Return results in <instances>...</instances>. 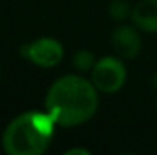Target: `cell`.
Wrapping results in <instances>:
<instances>
[{
  "instance_id": "cell-5",
  "label": "cell",
  "mask_w": 157,
  "mask_h": 155,
  "mask_svg": "<svg viewBox=\"0 0 157 155\" xmlns=\"http://www.w3.org/2000/svg\"><path fill=\"white\" fill-rule=\"evenodd\" d=\"M140 31L134 24H119L111 34L114 53L122 59H134L142 50Z\"/></svg>"
},
{
  "instance_id": "cell-2",
  "label": "cell",
  "mask_w": 157,
  "mask_h": 155,
  "mask_svg": "<svg viewBox=\"0 0 157 155\" xmlns=\"http://www.w3.org/2000/svg\"><path fill=\"white\" fill-rule=\"evenodd\" d=\"M56 122L46 111L29 109L14 117L2 135V149L8 155H41L55 137Z\"/></svg>"
},
{
  "instance_id": "cell-11",
  "label": "cell",
  "mask_w": 157,
  "mask_h": 155,
  "mask_svg": "<svg viewBox=\"0 0 157 155\" xmlns=\"http://www.w3.org/2000/svg\"><path fill=\"white\" fill-rule=\"evenodd\" d=\"M0 79H2V65H0Z\"/></svg>"
},
{
  "instance_id": "cell-10",
  "label": "cell",
  "mask_w": 157,
  "mask_h": 155,
  "mask_svg": "<svg viewBox=\"0 0 157 155\" xmlns=\"http://www.w3.org/2000/svg\"><path fill=\"white\" fill-rule=\"evenodd\" d=\"M151 84H153V87L157 90V70L153 73V78H151Z\"/></svg>"
},
{
  "instance_id": "cell-8",
  "label": "cell",
  "mask_w": 157,
  "mask_h": 155,
  "mask_svg": "<svg viewBox=\"0 0 157 155\" xmlns=\"http://www.w3.org/2000/svg\"><path fill=\"white\" fill-rule=\"evenodd\" d=\"M131 9L133 6H130L127 0H113L108 6V14L113 20L124 21L128 17H131Z\"/></svg>"
},
{
  "instance_id": "cell-12",
  "label": "cell",
  "mask_w": 157,
  "mask_h": 155,
  "mask_svg": "<svg viewBox=\"0 0 157 155\" xmlns=\"http://www.w3.org/2000/svg\"><path fill=\"white\" fill-rule=\"evenodd\" d=\"M156 109H157V99H156Z\"/></svg>"
},
{
  "instance_id": "cell-9",
  "label": "cell",
  "mask_w": 157,
  "mask_h": 155,
  "mask_svg": "<svg viewBox=\"0 0 157 155\" xmlns=\"http://www.w3.org/2000/svg\"><path fill=\"white\" fill-rule=\"evenodd\" d=\"M64 155H92V151H89L86 148H70V149L64 151Z\"/></svg>"
},
{
  "instance_id": "cell-1",
  "label": "cell",
  "mask_w": 157,
  "mask_h": 155,
  "mask_svg": "<svg viewBox=\"0 0 157 155\" xmlns=\"http://www.w3.org/2000/svg\"><path fill=\"white\" fill-rule=\"evenodd\" d=\"M99 91L81 75H64L49 87L44 109L58 126L73 128L87 123L98 111Z\"/></svg>"
},
{
  "instance_id": "cell-13",
  "label": "cell",
  "mask_w": 157,
  "mask_h": 155,
  "mask_svg": "<svg viewBox=\"0 0 157 155\" xmlns=\"http://www.w3.org/2000/svg\"><path fill=\"white\" fill-rule=\"evenodd\" d=\"M0 152H2V149H0Z\"/></svg>"
},
{
  "instance_id": "cell-4",
  "label": "cell",
  "mask_w": 157,
  "mask_h": 155,
  "mask_svg": "<svg viewBox=\"0 0 157 155\" xmlns=\"http://www.w3.org/2000/svg\"><path fill=\"white\" fill-rule=\"evenodd\" d=\"M21 55L41 68L56 67L64 58V46L52 37H41L21 46Z\"/></svg>"
},
{
  "instance_id": "cell-6",
  "label": "cell",
  "mask_w": 157,
  "mask_h": 155,
  "mask_svg": "<svg viewBox=\"0 0 157 155\" xmlns=\"http://www.w3.org/2000/svg\"><path fill=\"white\" fill-rule=\"evenodd\" d=\"M133 24L145 34H157V0H139L131 9Z\"/></svg>"
},
{
  "instance_id": "cell-7",
  "label": "cell",
  "mask_w": 157,
  "mask_h": 155,
  "mask_svg": "<svg viewBox=\"0 0 157 155\" xmlns=\"http://www.w3.org/2000/svg\"><path fill=\"white\" fill-rule=\"evenodd\" d=\"M96 56L92 50H87V49H79L78 52L73 53L72 56V65L75 70L81 72V73H86V72H92L95 64H96Z\"/></svg>"
},
{
  "instance_id": "cell-3",
  "label": "cell",
  "mask_w": 157,
  "mask_h": 155,
  "mask_svg": "<svg viewBox=\"0 0 157 155\" xmlns=\"http://www.w3.org/2000/svg\"><path fill=\"white\" fill-rule=\"evenodd\" d=\"M90 81L96 87L99 93L104 94H114L121 91L127 82L128 73L127 65L122 58L107 55L96 61L93 70L90 72Z\"/></svg>"
}]
</instances>
